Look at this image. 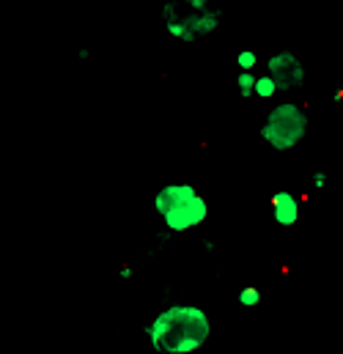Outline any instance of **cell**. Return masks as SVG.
<instances>
[{
	"label": "cell",
	"mask_w": 343,
	"mask_h": 354,
	"mask_svg": "<svg viewBox=\"0 0 343 354\" xmlns=\"http://www.w3.org/2000/svg\"><path fill=\"white\" fill-rule=\"evenodd\" d=\"M154 212L171 234H187L209 220V203L189 181L163 184L154 195Z\"/></svg>",
	"instance_id": "7a4b0ae2"
},
{
	"label": "cell",
	"mask_w": 343,
	"mask_h": 354,
	"mask_svg": "<svg viewBox=\"0 0 343 354\" xmlns=\"http://www.w3.org/2000/svg\"><path fill=\"white\" fill-rule=\"evenodd\" d=\"M237 302H239L242 308H258V305L263 302V294H261L258 286H242L239 294H237Z\"/></svg>",
	"instance_id": "ba28073f"
},
{
	"label": "cell",
	"mask_w": 343,
	"mask_h": 354,
	"mask_svg": "<svg viewBox=\"0 0 343 354\" xmlns=\"http://www.w3.org/2000/svg\"><path fill=\"white\" fill-rule=\"evenodd\" d=\"M280 93V86H277V80L272 77V75H258V80H256V96L258 99H275Z\"/></svg>",
	"instance_id": "52a82bcc"
},
{
	"label": "cell",
	"mask_w": 343,
	"mask_h": 354,
	"mask_svg": "<svg viewBox=\"0 0 343 354\" xmlns=\"http://www.w3.org/2000/svg\"><path fill=\"white\" fill-rule=\"evenodd\" d=\"M308 129H310L308 113L297 102H280L263 115L258 135L269 149H275L277 154H286V151H294L308 138Z\"/></svg>",
	"instance_id": "277c9868"
},
{
	"label": "cell",
	"mask_w": 343,
	"mask_h": 354,
	"mask_svg": "<svg viewBox=\"0 0 343 354\" xmlns=\"http://www.w3.org/2000/svg\"><path fill=\"white\" fill-rule=\"evenodd\" d=\"M163 25L178 44H195L223 25V11L212 0H165Z\"/></svg>",
	"instance_id": "3957f363"
},
{
	"label": "cell",
	"mask_w": 343,
	"mask_h": 354,
	"mask_svg": "<svg viewBox=\"0 0 343 354\" xmlns=\"http://www.w3.org/2000/svg\"><path fill=\"white\" fill-rule=\"evenodd\" d=\"M143 333L157 354H195L212 338V319L198 305L173 302L146 324Z\"/></svg>",
	"instance_id": "6da1fadb"
},
{
	"label": "cell",
	"mask_w": 343,
	"mask_h": 354,
	"mask_svg": "<svg viewBox=\"0 0 343 354\" xmlns=\"http://www.w3.org/2000/svg\"><path fill=\"white\" fill-rule=\"evenodd\" d=\"M266 75H272L277 80L280 91L302 88L308 80V69L299 61V55L294 50H277L269 61H266Z\"/></svg>",
	"instance_id": "5b68a950"
},
{
	"label": "cell",
	"mask_w": 343,
	"mask_h": 354,
	"mask_svg": "<svg viewBox=\"0 0 343 354\" xmlns=\"http://www.w3.org/2000/svg\"><path fill=\"white\" fill-rule=\"evenodd\" d=\"M310 187H313V189H324V187H327V174H324V171H316V174L310 176Z\"/></svg>",
	"instance_id": "8fae6325"
},
{
	"label": "cell",
	"mask_w": 343,
	"mask_h": 354,
	"mask_svg": "<svg viewBox=\"0 0 343 354\" xmlns=\"http://www.w3.org/2000/svg\"><path fill=\"white\" fill-rule=\"evenodd\" d=\"M269 212L280 228H294L299 223V198L291 189H277L269 198Z\"/></svg>",
	"instance_id": "8992f818"
},
{
	"label": "cell",
	"mask_w": 343,
	"mask_h": 354,
	"mask_svg": "<svg viewBox=\"0 0 343 354\" xmlns=\"http://www.w3.org/2000/svg\"><path fill=\"white\" fill-rule=\"evenodd\" d=\"M256 80H258L256 72H239V75H237V91H239L242 99L256 96Z\"/></svg>",
	"instance_id": "9c48e42d"
},
{
	"label": "cell",
	"mask_w": 343,
	"mask_h": 354,
	"mask_svg": "<svg viewBox=\"0 0 343 354\" xmlns=\"http://www.w3.org/2000/svg\"><path fill=\"white\" fill-rule=\"evenodd\" d=\"M237 66H239V72H256L258 66L256 50H239L237 53Z\"/></svg>",
	"instance_id": "30bf717a"
},
{
	"label": "cell",
	"mask_w": 343,
	"mask_h": 354,
	"mask_svg": "<svg viewBox=\"0 0 343 354\" xmlns=\"http://www.w3.org/2000/svg\"><path fill=\"white\" fill-rule=\"evenodd\" d=\"M118 274H121L124 280H129V277L135 274V269H132V266H129V264H121V266H118Z\"/></svg>",
	"instance_id": "7c38bea8"
}]
</instances>
